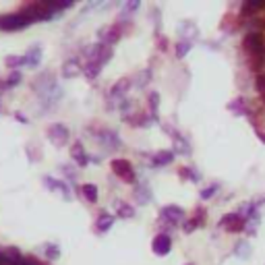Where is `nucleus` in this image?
<instances>
[{
	"mask_svg": "<svg viewBox=\"0 0 265 265\" xmlns=\"http://www.w3.org/2000/svg\"><path fill=\"white\" fill-rule=\"evenodd\" d=\"M242 50H244L246 58L263 60L265 58V35L257 31H249L242 40Z\"/></svg>",
	"mask_w": 265,
	"mask_h": 265,
	"instance_id": "obj_1",
	"label": "nucleus"
},
{
	"mask_svg": "<svg viewBox=\"0 0 265 265\" xmlns=\"http://www.w3.org/2000/svg\"><path fill=\"white\" fill-rule=\"evenodd\" d=\"M31 90L38 94L40 98H46L50 94H54L58 90V85H56V75L52 73V70H44V73H40L38 77H35L31 81Z\"/></svg>",
	"mask_w": 265,
	"mask_h": 265,
	"instance_id": "obj_2",
	"label": "nucleus"
},
{
	"mask_svg": "<svg viewBox=\"0 0 265 265\" xmlns=\"http://www.w3.org/2000/svg\"><path fill=\"white\" fill-rule=\"evenodd\" d=\"M48 139H50V143L52 145H56V147H64L68 143V139H70V131L60 125V122H56V125H50L48 129Z\"/></svg>",
	"mask_w": 265,
	"mask_h": 265,
	"instance_id": "obj_3",
	"label": "nucleus"
},
{
	"mask_svg": "<svg viewBox=\"0 0 265 265\" xmlns=\"http://www.w3.org/2000/svg\"><path fill=\"white\" fill-rule=\"evenodd\" d=\"M122 29L116 25V23H112V25H106V27H102L100 31H98V38H100V44H104V46H108V48H112L120 38H122Z\"/></svg>",
	"mask_w": 265,
	"mask_h": 265,
	"instance_id": "obj_4",
	"label": "nucleus"
},
{
	"mask_svg": "<svg viewBox=\"0 0 265 265\" xmlns=\"http://www.w3.org/2000/svg\"><path fill=\"white\" fill-rule=\"evenodd\" d=\"M110 166H112V172L118 176V179H122L129 185L135 183V170H133V164L129 160H112Z\"/></svg>",
	"mask_w": 265,
	"mask_h": 265,
	"instance_id": "obj_5",
	"label": "nucleus"
},
{
	"mask_svg": "<svg viewBox=\"0 0 265 265\" xmlns=\"http://www.w3.org/2000/svg\"><path fill=\"white\" fill-rule=\"evenodd\" d=\"M244 220L238 216V214H226L220 222H218V226L220 228H224L226 232H230V234H238V232H244Z\"/></svg>",
	"mask_w": 265,
	"mask_h": 265,
	"instance_id": "obj_6",
	"label": "nucleus"
},
{
	"mask_svg": "<svg viewBox=\"0 0 265 265\" xmlns=\"http://www.w3.org/2000/svg\"><path fill=\"white\" fill-rule=\"evenodd\" d=\"M160 218L168 220V222L176 228V226L185 224L187 214H185V209H183V207H179V205H166V207H162V211H160Z\"/></svg>",
	"mask_w": 265,
	"mask_h": 265,
	"instance_id": "obj_7",
	"label": "nucleus"
},
{
	"mask_svg": "<svg viewBox=\"0 0 265 265\" xmlns=\"http://www.w3.org/2000/svg\"><path fill=\"white\" fill-rule=\"evenodd\" d=\"M96 141H100L106 147V151H114L122 147V141L114 131H100V135H96Z\"/></svg>",
	"mask_w": 265,
	"mask_h": 265,
	"instance_id": "obj_8",
	"label": "nucleus"
},
{
	"mask_svg": "<svg viewBox=\"0 0 265 265\" xmlns=\"http://www.w3.org/2000/svg\"><path fill=\"white\" fill-rule=\"evenodd\" d=\"M151 249H153V253H155L157 257L168 255L170 249H172V238H170V234H162V232L155 234L153 240H151Z\"/></svg>",
	"mask_w": 265,
	"mask_h": 265,
	"instance_id": "obj_9",
	"label": "nucleus"
},
{
	"mask_svg": "<svg viewBox=\"0 0 265 265\" xmlns=\"http://www.w3.org/2000/svg\"><path fill=\"white\" fill-rule=\"evenodd\" d=\"M83 73V64L79 62V58H68L62 64V77L64 79H75Z\"/></svg>",
	"mask_w": 265,
	"mask_h": 265,
	"instance_id": "obj_10",
	"label": "nucleus"
},
{
	"mask_svg": "<svg viewBox=\"0 0 265 265\" xmlns=\"http://www.w3.org/2000/svg\"><path fill=\"white\" fill-rule=\"evenodd\" d=\"M70 157L77 162L79 168H85V166H90V155H87L85 147L81 141H77V143H73V147H70Z\"/></svg>",
	"mask_w": 265,
	"mask_h": 265,
	"instance_id": "obj_11",
	"label": "nucleus"
},
{
	"mask_svg": "<svg viewBox=\"0 0 265 265\" xmlns=\"http://www.w3.org/2000/svg\"><path fill=\"white\" fill-rule=\"evenodd\" d=\"M94 58H92V62H98L100 66H104L106 62H110V58H112V48H108V46H104V44H94Z\"/></svg>",
	"mask_w": 265,
	"mask_h": 265,
	"instance_id": "obj_12",
	"label": "nucleus"
},
{
	"mask_svg": "<svg viewBox=\"0 0 265 265\" xmlns=\"http://www.w3.org/2000/svg\"><path fill=\"white\" fill-rule=\"evenodd\" d=\"M179 33H181L183 42H189V44H193V40L197 38L199 29H197V25L193 23V21H183V23L179 25Z\"/></svg>",
	"mask_w": 265,
	"mask_h": 265,
	"instance_id": "obj_13",
	"label": "nucleus"
},
{
	"mask_svg": "<svg viewBox=\"0 0 265 265\" xmlns=\"http://www.w3.org/2000/svg\"><path fill=\"white\" fill-rule=\"evenodd\" d=\"M172 162H174V151H170V149H162V151L151 155V166L153 168H164Z\"/></svg>",
	"mask_w": 265,
	"mask_h": 265,
	"instance_id": "obj_14",
	"label": "nucleus"
},
{
	"mask_svg": "<svg viewBox=\"0 0 265 265\" xmlns=\"http://www.w3.org/2000/svg\"><path fill=\"white\" fill-rule=\"evenodd\" d=\"M133 201H135L137 205H147V203L151 201V191H149V187L137 185V187L133 189Z\"/></svg>",
	"mask_w": 265,
	"mask_h": 265,
	"instance_id": "obj_15",
	"label": "nucleus"
},
{
	"mask_svg": "<svg viewBox=\"0 0 265 265\" xmlns=\"http://www.w3.org/2000/svg\"><path fill=\"white\" fill-rule=\"evenodd\" d=\"M125 122L133 127H151L153 120L149 114H125Z\"/></svg>",
	"mask_w": 265,
	"mask_h": 265,
	"instance_id": "obj_16",
	"label": "nucleus"
},
{
	"mask_svg": "<svg viewBox=\"0 0 265 265\" xmlns=\"http://www.w3.org/2000/svg\"><path fill=\"white\" fill-rule=\"evenodd\" d=\"M79 193H81V197H83L87 203H96L98 197H100V191H98V187H96L94 183L81 185V187H79Z\"/></svg>",
	"mask_w": 265,
	"mask_h": 265,
	"instance_id": "obj_17",
	"label": "nucleus"
},
{
	"mask_svg": "<svg viewBox=\"0 0 265 265\" xmlns=\"http://www.w3.org/2000/svg\"><path fill=\"white\" fill-rule=\"evenodd\" d=\"M228 110H230L232 114H236V116H249V112H251V108L246 106V100L244 98L232 100L230 104H228Z\"/></svg>",
	"mask_w": 265,
	"mask_h": 265,
	"instance_id": "obj_18",
	"label": "nucleus"
},
{
	"mask_svg": "<svg viewBox=\"0 0 265 265\" xmlns=\"http://www.w3.org/2000/svg\"><path fill=\"white\" fill-rule=\"evenodd\" d=\"M112 224H114V216H110L108 211H102V214L98 216V220H96V230H98L100 234H104V232L110 230Z\"/></svg>",
	"mask_w": 265,
	"mask_h": 265,
	"instance_id": "obj_19",
	"label": "nucleus"
},
{
	"mask_svg": "<svg viewBox=\"0 0 265 265\" xmlns=\"http://www.w3.org/2000/svg\"><path fill=\"white\" fill-rule=\"evenodd\" d=\"M129 87H131V79H120L118 83H114L112 90H110V100H120V98H125V94L129 92Z\"/></svg>",
	"mask_w": 265,
	"mask_h": 265,
	"instance_id": "obj_20",
	"label": "nucleus"
},
{
	"mask_svg": "<svg viewBox=\"0 0 265 265\" xmlns=\"http://www.w3.org/2000/svg\"><path fill=\"white\" fill-rule=\"evenodd\" d=\"M40 62H42V48L40 46L29 48L27 54H25V66L35 68V66H40Z\"/></svg>",
	"mask_w": 265,
	"mask_h": 265,
	"instance_id": "obj_21",
	"label": "nucleus"
},
{
	"mask_svg": "<svg viewBox=\"0 0 265 265\" xmlns=\"http://www.w3.org/2000/svg\"><path fill=\"white\" fill-rule=\"evenodd\" d=\"M240 19H242V17H240ZM246 25H249V31L263 33L265 31V15H253V17H249V23H246Z\"/></svg>",
	"mask_w": 265,
	"mask_h": 265,
	"instance_id": "obj_22",
	"label": "nucleus"
},
{
	"mask_svg": "<svg viewBox=\"0 0 265 265\" xmlns=\"http://www.w3.org/2000/svg\"><path fill=\"white\" fill-rule=\"evenodd\" d=\"M114 207H118V218H122V220H131V218H135V207L133 205H129V203H125V201H114Z\"/></svg>",
	"mask_w": 265,
	"mask_h": 265,
	"instance_id": "obj_23",
	"label": "nucleus"
},
{
	"mask_svg": "<svg viewBox=\"0 0 265 265\" xmlns=\"http://www.w3.org/2000/svg\"><path fill=\"white\" fill-rule=\"evenodd\" d=\"M149 81H151V70H149V68L141 70V73H137V75L131 79V83H135L137 90H143V87H145Z\"/></svg>",
	"mask_w": 265,
	"mask_h": 265,
	"instance_id": "obj_24",
	"label": "nucleus"
},
{
	"mask_svg": "<svg viewBox=\"0 0 265 265\" xmlns=\"http://www.w3.org/2000/svg\"><path fill=\"white\" fill-rule=\"evenodd\" d=\"M21 79H23L21 70H11V75H9L3 83H0V90H11V87L19 85V83H21Z\"/></svg>",
	"mask_w": 265,
	"mask_h": 265,
	"instance_id": "obj_25",
	"label": "nucleus"
},
{
	"mask_svg": "<svg viewBox=\"0 0 265 265\" xmlns=\"http://www.w3.org/2000/svg\"><path fill=\"white\" fill-rule=\"evenodd\" d=\"M100 73H102V66H100L98 62H92V60H90V62L83 64V75H85L87 79H96Z\"/></svg>",
	"mask_w": 265,
	"mask_h": 265,
	"instance_id": "obj_26",
	"label": "nucleus"
},
{
	"mask_svg": "<svg viewBox=\"0 0 265 265\" xmlns=\"http://www.w3.org/2000/svg\"><path fill=\"white\" fill-rule=\"evenodd\" d=\"M5 64L11 68V70H19L21 66H25V56H19V54H11L5 58Z\"/></svg>",
	"mask_w": 265,
	"mask_h": 265,
	"instance_id": "obj_27",
	"label": "nucleus"
},
{
	"mask_svg": "<svg viewBox=\"0 0 265 265\" xmlns=\"http://www.w3.org/2000/svg\"><path fill=\"white\" fill-rule=\"evenodd\" d=\"M147 106H149V110H151V120L155 122L157 120V106H160V94H155V92H151L149 94V98H147Z\"/></svg>",
	"mask_w": 265,
	"mask_h": 265,
	"instance_id": "obj_28",
	"label": "nucleus"
},
{
	"mask_svg": "<svg viewBox=\"0 0 265 265\" xmlns=\"http://www.w3.org/2000/svg\"><path fill=\"white\" fill-rule=\"evenodd\" d=\"M179 176H181L183 181H195V183L201 179L199 172H197L195 168H193V166H185V168H181V170H179Z\"/></svg>",
	"mask_w": 265,
	"mask_h": 265,
	"instance_id": "obj_29",
	"label": "nucleus"
},
{
	"mask_svg": "<svg viewBox=\"0 0 265 265\" xmlns=\"http://www.w3.org/2000/svg\"><path fill=\"white\" fill-rule=\"evenodd\" d=\"M174 153L191 155V145L187 143V139H183V137H176V139H174Z\"/></svg>",
	"mask_w": 265,
	"mask_h": 265,
	"instance_id": "obj_30",
	"label": "nucleus"
},
{
	"mask_svg": "<svg viewBox=\"0 0 265 265\" xmlns=\"http://www.w3.org/2000/svg\"><path fill=\"white\" fill-rule=\"evenodd\" d=\"M234 255L240 257V259H249V255H251V246H249V242H246V240H238L236 246H234Z\"/></svg>",
	"mask_w": 265,
	"mask_h": 265,
	"instance_id": "obj_31",
	"label": "nucleus"
},
{
	"mask_svg": "<svg viewBox=\"0 0 265 265\" xmlns=\"http://www.w3.org/2000/svg\"><path fill=\"white\" fill-rule=\"evenodd\" d=\"M44 257L48 261H56L60 257V249L56 244H44Z\"/></svg>",
	"mask_w": 265,
	"mask_h": 265,
	"instance_id": "obj_32",
	"label": "nucleus"
},
{
	"mask_svg": "<svg viewBox=\"0 0 265 265\" xmlns=\"http://www.w3.org/2000/svg\"><path fill=\"white\" fill-rule=\"evenodd\" d=\"M139 7H141L139 0H131V3H127V5H125V9H122V13H120V19H129V15H131V13H135Z\"/></svg>",
	"mask_w": 265,
	"mask_h": 265,
	"instance_id": "obj_33",
	"label": "nucleus"
},
{
	"mask_svg": "<svg viewBox=\"0 0 265 265\" xmlns=\"http://www.w3.org/2000/svg\"><path fill=\"white\" fill-rule=\"evenodd\" d=\"M257 226H259V216H257V218H251V220H246L244 232L249 234V236H255V234H257Z\"/></svg>",
	"mask_w": 265,
	"mask_h": 265,
	"instance_id": "obj_34",
	"label": "nucleus"
},
{
	"mask_svg": "<svg viewBox=\"0 0 265 265\" xmlns=\"http://www.w3.org/2000/svg\"><path fill=\"white\" fill-rule=\"evenodd\" d=\"M191 46H193V44H189V42H183V40H181L179 44H176V48H174V50H176V56H179V58H185V56L189 54Z\"/></svg>",
	"mask_w": 265,
	"mask_h": 265,
	"instance_id": "obj_35",
	"label": "nucleus"
},
{
	"mask_svg": "<svg viewBox=\"0 0 265 265\" xmlns=\"http://www.w3.org/2000/svg\"><path fill=\"white\" fill-rule=\"evenodd\" d=\"M42 183H44V187H46L48 191L54 193V191H58V189H60V183H62V181H56V179H50V176H44Z\"/></svg>",
	"mask_w": 265,
	"mask_h": 265,
	"instance_id": "obj_36",
	"label": "nucleus"
},
{
	"mask_svg": "<svg viewBox=\"0 0 265 265\" xmlns=\"http://www.w3.org/2000/svg\"><path fill=\"white\" fill-rule=\"evenodd\" d=\"M218 191H220V185H218V183L209 185L207 189H203V191H201V199H205V201H207V199H211V197H214Z\"/></svg>",
	"mask_w": 265,
	"mask_h": 265,
	"instance_id": "obj_37",
	"label": "nucleus"
},
{
	"mask_svg": "<svg viewBox=\"0 0 265 265\" xmlns=\"http://www.w3.org/2000/svg\"><path fill=\"white\" fill-rule=\"evenodd\" d=\"M60 172L66 176V181H70V183H75V181H77V172H75L73 166H62Z\"/></svg>",
	"mask_w": 265,
	"mask_h": 265,
	"instance_id": "obj_38",
	"label": "nucleus"
},
{
	"mask_svg": "<svg viewBox=\"0 0 265 265\" xmlns=\"http://www.w3.org/2000/svg\"><path fill=\"white\" fill-rule=\"evenodd\" d=\"M58 193H62V197H64L66 201H70V199H73V189H70V185H66V183H60V189H58Z\"/></svg>",
	"mask_w": 265,
	"mask_h": 265,
	"instance_id": "obj_39",
	"label": "nucleus"
},
{
	"mask_svg": "<svg viewBox=\"0 0 265 265\" xmlns=\"http://www.w3.org/2000/svg\"><path fill=\"white\" fill-rule=\"evenodd\" d=\"M205 216H207V211H205L203 207H197V209H195V216H193V220H195L199 226H203V224H205Z\"/></svg>",
	"mask_w": 265,
	"mask_h": 265,
	"instance_id": "obj_40",
	"label": "nucleus"
},
{
	"mask_svg": "<svg viewBox=\"0 0 265 265\" xmlns=\"http://www.w3.org/2000/svg\"><path fill=\"white\" fill-rule=\"evenodd\" d=\"M195 228H199V224L195 222V220H185V224H183V232H187V234H191L193 230H195Z\"/></svg>",
	"mask_w": 265,
	"mask_h": 265,
	"instance_id": "obj_41",
	"label": "nucleus"
},
{
	"mask_svg": "<svg viewBox=\"0 0 265 265\" xmlns=\"http://www.w3.org/2000/svg\"><path fill=\"white\" fill-rule=\"evenodd\" d=\"M162 129H164V131H166V135H168V137H172V139H176V137H181V135H179V131H176L174 127H170V125H164Z\"/></svg>",
	"mask_w": 265,
	"mask_h": 265,
	"instance_id": "obj_42",
	"label": "nucleus"
},
{
	"mask_svg": "<svg viewBox=\"0 0 265 265\" xmlns=\"http://www.w3.org/2000/svg\"><path fill=\"white\" fill-rule=\"evenodd\" d=\"M168 46H170V42L166 38H157V50H160V52H166Z\"/></svg>",
	"mask_w": 265,
	"mask_h": 265,
	"instance_id": "obj_43",
	"label": "nucleus"
},
{
	"mask_svg": "<svg viewBox=\"0 0 265 265\" xmlns=\"http://www.w3.org/2000/svg\"><path fill=\"white\" fill-rule=\"evenodd\" d=\"M255 133H257V137L265 143V131H263V129H255Z\"/></svg>",
	"mask_w": 265,
	"mask_h": 265,
	"instance_id": "obj_44",
	"label": "nucleus"
},
{
	"mask_svg": "<svg viewBox=\"0 0 265 265\" xmlns=\"http://www.w3.org/2000/svg\"><path fill=\"white\" fill-rule=\"evenodd\" d=\"M15 118H17V120H21L23 125H27V118H25V116H23L21 112H17V114H15Z\"/></svg>",
	"mask_w": 265,
	"mask_h": 265,
	"instance_id": "obj_45",
	"label": "nucleus"
},
{
	"mask_svg": "<svg viewBox=\"0 0 265 265\" xmlns=\"http://www.w3.org/2000/svg\"><path fill=\"white\" fill-rule=\"evenodd\" d=\"M187 265H193V263H187Z\"/></svg>",
	"mask_w": 265,
	"mask_h": 265,
	"instance_id": "obj_46",
	"label": "nucleus"
},
{
	"mask_svg": "<svg viewBox=\"0 0 265 265\" xmlns=\"http://www.w3.org/2000/svg\"><path fill=\"white\" fill-rule=\"evenodd\" d=\"M263 104H265V98H263Z\"/></svg>",
	"mask_w": 265,
	"mask_h": 265,
	"instance_id": "obj_47",
	"label": "nucleus"
}]
</instances>
